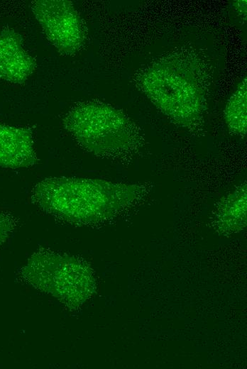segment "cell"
I'll list each match as a JSON object with an SVG mask.
<instances>
[{
	"mask_svg": "<svg viewBox=\"0 0 247 369\" xmlns=\"http://www.w3.org/2000/svg\"><path fill=\"white\" fill-rule=\"evenodd\" d=\"M147 184L98 178L53 177L37 182L31 199L42 209L65 219L90 222L108 218L141 200Z\"/></svg>",
	"mask_w": 247,
	"mask_h": 369,
	"instance_id": "obj_1",
	"label": "cell"
},
{
	"mask_svg": "<svg viewBox=\"0 0 247 369\" xmlns=\"http://www.w3.org/2000/svg\"><path fill=\"white\" fill-rule=\"evenodd\" d=\"M62 125L79 146L104 158L130 156L142 143L135 123L121 111L102 102L74 106L64 116Z\"/></svg>",
	"mask_w": 247,
	"mask_h": 369,
	"instance_id": "obj_2",
	"label": "cell"
},
{
	"mask_svg": "<svg viewBox=\"0 0 247 369\" xmlns=\"http://www.w3.org/2000/svg\"><path fill=\"white\" fill-rule=\"evenodd\" d=\"M195 67L184 60L155 64L143 72L140 84L151 101L165 115L184 126L199 121L203 89Z\"/></svg>",
	"mask_w": 247,
	"mask_h": 369,
	"instance_id": "obj_3",
	"label": "cell"
},
{
	"mask_svg": "<svg viewBox=\"0 0 247 369\" xmlns=\"http://www.w3.org/2000/svg\"><path fill=\"white\" fill-rule=\"evenodd\" d=\"M31 10L50 43L62 55H73L83 46L85 30L72 1L37 0Z\"/></svg>",
	"mask_w": 247,
	"mask_h": 369,
	"instance_id": "obj_4",
	"label": "cell"
},
{
	"mask_svg": "<svg viewBox=\"0 0 247 369\" xmlns=\"http://www.w3.org/2000/svg\"><path fill=\"white\" fill-rule=\"evenodd\" d=\"M35 68L22 36L13 29L0 31V79L15 84L26 81Z\"/></svg>",
	"mask_w": 247,
	"mask_h": 369,
	"instance_id": "obj_5",
	"label": "cell"
},
{
	"mask_svg": "<svg viewBox=\"0 0 247 369\" xmlns=\"http://www.w3.org/2000/svg\"><path fill=\"white\" fill-rule=\"evenodd\" d=\"M37 163L31 131L23 127L0 123V167L28 168Z\"/></svg>",
	"mask_w": 247,
	"mask_h": 369,
	"instance_id": "obj_6",
	"label": "cell"
},
{
	"mask_svg": "<svg viewBox=\"0 0 247 369\" xmlns=\"http://www.w3.org/2000/svg\"><path fill=\"white\" fill-rule=\"evenodd\" d=\"M247 185L242 183L224 197L217 207L216 218L220 229L238 231L246 223Z\"/></svg>",
	"mask_w": 247,
	"mask_h": 369,
	"instance_id": "obj_7",
	"label": "cell"
},
{
	"mask_svg": "<svg viewBox=\"0 0 247 369\" xmlns=\"http://www.w3.org/2000/svg\"><path fill=\"white\" fill-rule=\"evenodd\" d=\"M246 78L238 87L224 109V119L228 128L238 136H245L247 128Z\"/></svg>",
	"mask_w": 247,
	"mask_h": 369,
	"instance_id": "obj_8",
	"label": "cell"
},
{
	"mask_svg": "<svg viewBox=\"0 0 247 369\" xmlns=\"http://www.w3.org/2000/svg\"><path fill=\"white\" fill-rule=\"evenodd\" d=\"M11 226V219L4 215H0V243L7 236Z\"/></svg>",
	"mask_w": 247,
	"mask_h": 369,
	"instance_id": "obj_9",
	"label": "cell"
},
{
	"mask_svg": "<svg viewBox=\"0 0 247 369\" xmlns=\"http://www.w3.org/2000/svg\"><path fill=\"white\" fill-rule=\"evenodd\" d=\"M236 9L238 10V12L242 15L246 14V1H237Z\"/></svg>",
	"mask_w": 247,
	"mask_h": 369,
	"instance_id": "obj_10",
	"label": "cell"
}]
</instances>
